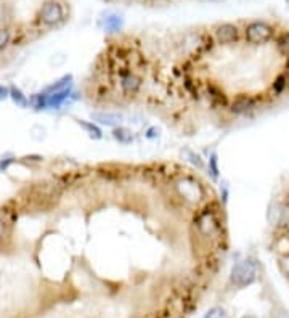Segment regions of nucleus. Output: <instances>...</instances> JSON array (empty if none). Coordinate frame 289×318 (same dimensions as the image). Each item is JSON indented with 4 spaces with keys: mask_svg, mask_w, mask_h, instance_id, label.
Instances as JSON below:
<instances>
[{
    "mask_svg": "<svg viewBox=\"0 0 289 318\" xmlns=\"http://www.w3.org/2000/svg\"><path fill=\"white\" fill-rule=\"evenodd\" d=\"M193 227L200 238L212 244L227 241L225 222H223V204L217 200H209L201 207L196 209L193 217Z\"/></svg>",
    "mask_w": 289,
    "mask_h": 318,
    "instance_id": "f257e3e1",
    "label": "nucleus"
},
{
    "mask_svg": "<svg viewBox=\"0 0 289 318\" xmlns=\"http://www.w3.org/2000/svg\"><path fill=\"white\" fill-rule=\"evenodd\" d=\"M174 191L175 196L183 203V206L201 207L200 204L206 203L207 190L203 182H200L193 175H178L174 180Z\"/></svg>",
    "mask_w": 289,
    "mask_h": 318,
    "instance_id": "f03ea898",
    "label": "nucleus"
},
{
    "mask_svg": "<svg viewBox=\"0 0 289 318\" xmlns=\"http://www.w3.org/2000/svg\"><path fill=\"white\" fill-rule=\"evenodd\" d=\"M113 81H116L114 84L117 85V94L122 97V100L132 101L135 100L143 90V76L140 74V71L134 69V68H127L121 73H117Z\"/></svg>",
    "mask_w": 289,
    "mask_h": 318,
    "instance_id": "7ed1b4c3",
    "label": "nucleus"
},
{
    "mask_svg": "<svg viewBox=\"0 0 289 318\" xmlns=\"http://www.w3.org/2000/svg\"><path fill=\"white\" fill-rule=\"evenodd\" d=\"M243 34H244V41L247 45L260 47V45L272 44L275 36H277V31H275L273 26L267 21H251L246 24Z\"/></svg>",
    "mask_w": 289,
    "mask_h": 318,
    "instance_id": "20e7f679",
    "label": "nucleus"
},
{
    "mask_svg": "<svg viewBox=\"0 0 289 318\" xmlns=\"http://www.w3.org/2000/svg\"><path fill=\"white\" fill-rule=\"evenodd\" d=\"M259 265L254 259L247 257L233 263L230 270V281L236 288H247L257 280Z\"/></svg>",
    "mask_w": 289,
    "mask_h": 318,
    "instance_id": "39448f33",
    "label": "nucleus"
},
{
    "mask_svg": "<svg viewBox=\"0 0 289 318\" xmlns=\"http://www.w3.org/2000/svg\"><path fill=\"white\" fill-rule=\"evenodd\" d=\"M230 95L227 94V90L222 87L217 81L212 79H206L203 81V100L207 101V104L211 106V110L214 111H227L230 104Z\"/></svg>",
    "mask_w": 289,
    "mask_h": 318,
    "instance_id": "423d86ee",
    "label": "nucleus"
},
{
    "mask_svg": "<svg viewBox=\"0 0 289 318\" xmlns=\"http://www.w3.org/2000/svg\"><path fill=\"white\" fill-rule=\"evenodd\" d=\"M39 18H41L42 24L48 26V28H53L64 21V8L57 0H48L41 8L39 13Z\"/></svg>",
    "mask_w": 289,
    "mask_h": 318,
    "instance_id": "0eeeda50",
    "label": "nucleus"
},
{
    "mask_svg": "<svg viewBox=\"0 0 289 318\" xmlns=\"http://www.w3.org/2000/svg\"><path fill=\"white\" fill-rule=\"evenodd\" d=\"M214 39H215L217 45H223V47L238 44V41H240V29H238V26L233 24V23L217 24L215 29H214Z\"/></svg>",
    "mask_w": 289,
    "mask_h": 318,
    "instance_id": "6e6552de",
    "label": "nucleus"
},
{
    "mask_svg": "<svg viewBox=\"0 0 289 318\" xmlns=\"http://www.w3.org/2000/svg\"><path fill=\"white\" fill-rule=\"evenodd\" d=\"M182 95L190 98L191 101H201L203 100V81L201 79H194V76H185L180 79Z\"/></svg>",
    "mask_w": 289,
    "mask_h": 318,
    "instance_id": "1a4fd4ad",
    "label": "nucleus"
},
{
    "mask_svg": "<svg viewBox=\"0 0 289 318\" xmlns=\"http://www.w3.org/2000/svg\"><path fill=\"white\" fill-rule=\"evenodd\" d=\"M90 119L98 126H106V127H117L121 126L124 121V114L117 113V111H92Z\"/></svg>",
    "mask_w": 289,
    "mask_h": 318,
    "instance_id": "9d476101",
    "label": "nucleus"
},
{
    "mask_svg": "<svg viewBox=\"0 0 289 318\" xmlns=\"http://www.w3.org/2000/svg\"><path fill=\"white\" fill-rule=\"evenodd\" d=\"M273 47L283 61H289V32L287 31H283L278 36H275Z\"/></svg>",
    "mask_w": 289,
    "mask_h": 318,
    "instance_id": "9b49d317",
    "label": "nucleus"
},
{
    "mask_svg": "<svg viewBox=\"0 0 289 318\" xmlns=\"http://www.w3.org/2000/svg\"><path fill=\"white\" fill-rule=\"evenodd\" d=\"M76 124L81 127L92 140H101V138H103V130H101V127H100L98 124H95L94 121H85V119H76Z\"/></svg>",
    "mask_w": 289,
    "mask_h": 318,
    "instance_id": "f8f14e48",
    "label": "nucleus"
},
{
    "mask_svg": "<svg viewBox=\"0 0 289 318\" xmlns=\"http://www.w3.org/2000/svg\"><path fill=\"white\" fill-rule=\"evenodd\" d=\"M71 85H73V74H66V76L57 79V81H53L51 84H48L47 87H44V89H42V94L50 95V94H55V92L68 89V87H71Z\"/></svg>",
    "mask_w": 289,
    "mask_h": 318,
    "instance_id": "ddd939ff",
    "label": "nucleus"
},
{
    "mask_svg": "<svg viewBox=\"0 0 289 318\" xmlns=\"http://www.w3.org/2000/svg\"><path fill=\"white\" fill-rule=\"evenodd\" d=\"M113 138L117 142V143H121V145H130L134 142L135 135H134V132L130 130L129 127H124V126H117L113 129Z\"/></svg>",
    "mask_w": 289,
    "mask_h": 318,
    "instance_id": "4468645a",
    "label": "nucleus"
},
{
    "mask_svg": "<svg viewBox=\"0 0 289 318\" xmlns=\"http://www.w3.org/2000/svg\"><path fill=\"white\" fill-rule=\"evenodd\" d=\"M10 100L15 103L18 108H23V110L29 108V98H28V95H26L24 92L20 87H16V85L10 87Z\"/></svg>",
    "mask_w": 289,
    "mask_h": 318,
    "instance_id": "2eb2a0df",
    "label": "nucleus"
},
{
    "mask_svg": "<svg viewBox=\"0 0 289 318\" xmlns=\"http://www.w3.org/2000/svg\"><path fill=\"white\" fill-rule=\"evenodd\" d=\"M209 161H207V174H209V177H211L214 182H217L219 180V177H220V166H219V154L215 153V151H212L211 154H209Z\"/></svg>",
    "mask_w": 289,
    "mask_h": 318,
    "instance_id": "dca6fc26",
    "label": "nucleus"
},
{
    "mask_svg": "<svg viewBox=\"0 0 289 318\" xmlns=\"http://www.w3.org/2000/svg\"><path fill=\"white\" fill-rule=\"evenodd\" d=\"M124 26V20L117 15H110L104 18V31L108 32H119Z\"/></svg>",
    "mask_w": 289,
    "mask_h": 318,
    "instance_id": "f3484780",
    "label": "nucleus"
},
{
    "mask_svg": "<svg viewBox=\"0 0 289 318\" xmlns=\"http://www.w3.org/2000/svg\"><path fill=\"white\" fill-rule=\"evenodd\" d=\"M182 156L185 157L188 163H191L196 169H200V170L206 169V163H204V159H203L198 153H194L193 150H188V148L182 150Z\"/></svg>",
    "mask_w": 289,
    "mask_h": 318,
    "instance_id": "a211bd4d",
    "label": "nucleus"
},
{
    "mask_svg": "<svg viewBox=\"0 0 289 318\" xmlns=\"http://www.w3.org/2000/svg\"><path fill=\"white\" fill-rule=\"evenodd\" d=\"M29 106H32V108L37 110V111L47 110V97L42 94V92H39V94H32L29 97Z\"/></svg>",
    "mask_w": 289,
    "mask_h": 318,
    "instance_id": "6ab92c4d",
    "label": "nucleus"
},
{
    "mask_svg": "<svg viewBox=\"0 0 289 318\" xmlns=\"http://www.w3.org/2000/svg\"><path fill=\"white\" fill-rule=\"evenodd\" d=\"M29 135H31V138H32L34 142H42V140H45V137H47V129H45L42 124H35V126L31 127Z\"/></svg>",
    "mask_w": 289,
    "mask_h": 318,
    "instance_id": "aec40b11",
    "label": "nucleus"
},
{
    "mask_svg": "<svg viewBox=\"0 0 289 318\" xmlns=\"http://www.w3.org/2000/svg\"><path fill=\"white\" fill-rule=\"evenodd\" d=\"M204 318H231L223 307H212L204 313Z\"/></svg>",
    "mask_w": 289,
    "mask_h": 318,
    "instance_id": "412c9836",
    "label": "nucleus"
},
{
    "mask_svg": "<svg viewBox=\"0 0 289 318\" xmlns=\"http://www.w3.org/2000/svg\"><path fill=\"white\" fill-rule=\"evenodd\" d=\"M11 42V32L7 28H0V51H4Z\"/></svg>",
    "mask_w": 289,
    "mask_h": 318,
    "instance_id": "4be33fe9",
    "label": "nucleus"
},
{
    "mask_svg": "<svg viewBox=\"0 0 289 318\" xmlns=\"http://www.w3.org/2000/svg\"><path fill=\"white\" fill-rule=\"evenodd\" d=\"M15 163H16L15 156H2L0 157V174H2V172H7Z\"/></svg>",
    "mask_w": 289,
    "mask_h": 318,
    "instance_id": "5701e85b",
    "label": "nucleus"
},
{
    "mask_svg": "<svg viewBox=\"0 0 289 318\" xmlns=\"http://www.w3.org/2000/svg\"><path fill=\"white\" fill-rule=\"evenodd\" d=\"M144 138H148V140H156V138H159V129L151 126L148 127L147 130H144Z\"/></svg>",
    "mask_w": 289,
    "mask_h": 318,
    "instance_id": "b1692460",
    "label": "nucleus"
},
{
    "mask_svg": "<svg viewBox=\"0 0 289 318\" xmlns=\"http://www.w3.org/2000/svg\"><path fill=\"white\" fill-rule=\"evenodd\" d=\"M10 98V87L7 85H0V103Z\"/></svg>",
    "mask_w": 289,
    "mask_h": 318,
    "instance_id": "393cba45",
    "label": "nucleus"
},
{
    "mask_svg": "<svg viewBox=\"0 0 289 318\" xmlns=\"http://www.w3.org/2000/svg\"><path fill=\"white\" fill-rule=\"evenodd\" d=\"M5 233H7V222H5L4 217H0V241L4 240Z\"/></svg>",
    "mask_w": 289,
    "mask_h": 318,
    "instance_id": "a878e982",
    "label": "nucleus"
},
{
    "mask_svg": "<svg viewBox=\"0 0 289 318\" xmlns=\"http://www.w3.org/2000/svg\"><path fill=\"white\" fill-rule=\"evenodd\" d=\"M204 2H214V4H217V2H222V0H204Z\"/></svg>",
    "mask_w": 289,
    "mask_h": 318,
    "instance_id": "bb28decb",
    "label": "nucleus"
},
{
    "mask_svg": "<svg viewBox=\"0 0 289 318\" xmlns=\"http://www.w3.org/2000/svg\"><path fill=\"white\" fill-rule=\"evenodd\" d=\"M241 318H257V316H254V315H244V316H241Z\"/></svg>",
    "mask_w": 289,
    "mask_h": 318,
    "instance_id": "cd10ccee",
    "label": "nucleus"
}]
</instances>
